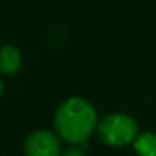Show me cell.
I'll return each instance as SVG.
<instances>
[{"label": "cell", "mask_w": 156, "mask_h": 156, "mask_svg": "<svg viewBox=\"0 0 156 156\" xmlns=\"http://www.w3.org/2000/svg\"><path fill=\"white\" fill-rule=\"evenodd\" d=\"M54 128L64 141L71 144H84L98 129V114L89 101L71 98L57 108L54 114Z\"/></svg>", "instance_id": "cell-1"}, {"label": "cell", "mask_w": 156, "mask_h": 156, "mask_svg": "<svg viewBox=\"0 0 156 156\" xmlns=\"http://www.w3.org/2000/svg\"><path fill=\"white\" fill-rule=\"evenodd\" d=\"M61 156H86V154L81 151V149H77V148H69V149H66Z\"/></svg>", "instance_id": "cell-6"}, {"label": "cell", "mask_w": 156, "mask_h": 156, "mask_svg": "<svg viewBox=\"0 0 156 156\" xmlns=\"http://www.w3.org/2000/svg\"><path fill=\"white\" fill-rule=\"evenodd\" d=\"M24 151L25 156H61V143L54 133L37 129L27 136Z\"/></svg>", "instance_id": "cell-3"}, {"label": "cell", "mask_w": 156, "mask_h": 156, "mask_svg": "<svg viewBox=\"0 0 156 156\" xmlns=\"http://www.w3.org/2000/svg\"><path fill=\"white\" fill-rule=\"evenodd\" d=\"M133 146L139 156H156V134L149 131L139 133L133 141Z\"/></svg>", "instance_id": "cell-5"}, {"label": "cell", "mask_w": 156, "mask_h": 156, "mask_svg": "<svg viewBox=\"0 0 156 156\" xmlns=\"http://www.w3.org/2000/svg\"><path fill=\"white\" fill-rule=\"evenodd\" d=\"M2 89H4V82H2V79H0V94H2Z\"/></svg>", "instance_id": "cell-7"}, {"label": "cell", "mask_w": 156, "mask_h": 156, "mask_svg": "<svg viewBox=\"0 0 156 156\" xmlns=\"http://www.w3.org/2000/svg\"><path fill=\"white\" fill-rule=\"evenodd\" d=\"M98 133L101 141L108 146H124L128 143H133L139 134L136 121L122 112L104 116L98 124Z\"/></svg>", "instance_id": "cell-2"}, {"label": "cell", "mask_w": 156, "mask_h": 156, "mask_svg": "<svg viewBox=\"0 0 156 156\" xmlns=\"http://www.w3.org/2000/svg\"><path fill=\"white\" fill-rule=\"evenodd\" d=\"M22 55L17 47L14 45H2L0 47V74L2 76H14L20 69Z\"/></svg>", "instance_id": "cell-4"}]
</instances>
